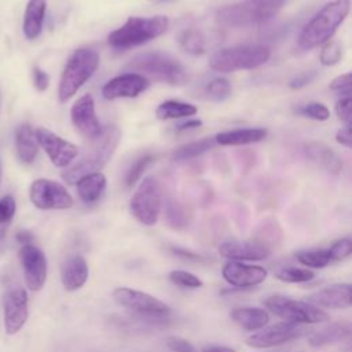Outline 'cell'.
<instances>
[{
	"label": "cell",
	"instance_id": "cell-37",
	"mask_svg": "<svg viewBox=\"0 0 352 352\" xmlns=\"http://www.w3.org/2000/svg\"><path fill=\"white\" fill-rule=\"evenodd\" d=\"M169 280L176 286L186 289H197L204 285V282L194 274L184 270H173L169 272Z\"/></svg>",
	"mask_w": 352,
	"mask_h": 352
},
{
	"label": "cell",
	"instance_id": "cell-39",
	"mask_svg": "<svg viewBox=\"0 0 352 352\" xmlns=\"http://www.w3.org/2000/svg\"><path fill=\"white\" fill-rule=\"evenodd\" d=\"M296 111L302 117H308V118L316 120V121H326L330 117L329 109L320 102H309V103L296 109Z\"/></svg>",
	"mask_w": 352,
	"mask_h": 352
},
{
	"label": "cell",
	"instance_id": "cell-43",
	"mask_svg": "<svg viewBox=\"0 0 352 352\" xmlns=\"http://www.w3.org/2000/svg\"><path fill=\"white\" fill-rule=\"evenodd\" d=\"M16 210L15 199L11 195H6L0 199V224L8 223Z\"/></svg>",
	"mask_w": 352,
	"mask_h": 352
},
{
	"label": "cell",
	"instance_id": "cell-9",
	"mask_svg": "<svg viewBox=\"0 0 352 352\" xmlns=\"http://www.w3.org/2000/svg\"><path fill=\"white\" fill-rule=\"evenodd\" d=\"M162 206L161 187L153 176L144 177L131 198L129 208L135 219L144 226H154Z\"/></svg>",
	"mask_w": 352,
	"mask_h": 352
},
{
	"label": "cell",
	"instance_id": "cell-15",
	"mask_svg": "<svg viewBox=\"0 0 352 352\" xmlns=\"http://www.w3.org/2000/svg\"><path fill=\"white\" fill-rule=\"evenodd\" d=\"M70 118L76 129L89 140L98 138L103 131L96 117L95 100L89 94L82 95L73 103L70 109Z\"/></svg>",
	"mask_w": 352,
	"mask_h": 352
},
{
	"label": "cell",
	"instance_id": "cell-32",
	"mask_svg": "<svg viewBox=\"0 0 352 352\" xmlns=\"http://www.w3.org/2000/svg\"><path fill=\"white\" fill-rule=\"evenodd\" d=\"M296 258L300 264L307 268H324L331 261L329 249H309V250H298L296 253Z\"/></svg>",
	"mask_w": 352,
	"mask_h": 352
},
{
	"label": "cell",
	"instance_id": "cell-11",
	"mask_svg": "<svg viewBox=\"0 0 352 352\" xmlns=\"http://www.w3.org/2000/svg\"><path fill=\"white\" fill-rule=\"evenodd\" d=\"M114 301L133 312L147 316H165L170 308L157 297L131 287H117L113 290Z\"/></svg>",
	"mask_w": 352,
	"mask_h": 352
},
{
	"label": "cell",
	"instance_id": "cell-41",
	"mask_svg": "<svg viewBox=\"0 0 352 352\" xmlns=\"http://www.w3.org/2000/svg\"><path fill=\"white\" fill-rule=\"evenodd\" d=\"M351 109H352V98L351 95H345L342 96L340 100H337L334 110L336 114L338 116V118L341 121H344L346 125L352 124V114H351Z\"/></svg>",
	"mask_w": 352,
	"mask_h": 352
},
{
	"label": "cell",
	"instance_id": "cell-7",
	"mask_svg": "<svg viewBox=\"0 0 352 352\" xmlns=\"http://www.w3.org/2000/svg\"><path fill=\"white\" fill-rule=\"evenodd\" d=\"M270 56L271 50L265 45H234L213 52L209 58V67L221 73L252 70L264 65Z\"/></svg>",
	"mask_w": 352,
	"mask_h": 352
},
{
	"label": "cell",
	"instance_id": "cell-31",
	"mask_svg": "<svg viewBox=\"0 0 352 352\" xmlns=\"http://www.w3.org/2000/svg\"><path fill=\"white\" fill-rule=\"evenodd\" d=\"M180 47L191 55H202L206 51L205 36L197 29H186L179 34Z\"/></svg>",
	"mask_w": 352,
	"mask_h": 352
},
{
	"label": "cell",
	"instance_id": "cell-49",
	"mask_svg": "<svg viewBox=\"0 0 352 352\" xmlns=\"http://www.w3.org/2000/svg\"><path fill=\"white\" fill-rule=\"evenodd\" d=\"M199 126H202V121L199 118H188L187 121L176 125V131L184 132V131H190V129H197Z\"/></svg>",
	"mask_w": 352,
	"mask_h": 352
},
{
	"label": "cell",
	"instance_id": "cell-29",
	"mask_svg": "<svg viewBox=\"0 0 352 352\" xmlns=\"http://www.w3.org/2000/svg\"><path fill=\"white\" fill-rule=\"evenodd\" d=\"M197 106L180 102V100H165L155 109V117L158 120H176V118H184L191 117L197 113Z\"/></svg>",
	"mask_w": 352,
	"mask_h": 352
},
{
	"label": "cell",
	"instance_id": "cell-4",
	"mask_svg": "<svg viewBox=\"0 0 352 352\" xmlns=\"http://www.w3.org/2000/svg\"><path fill=\"white\" fill-rule=\"evenodd\" d=\"M168 26L169 21L165 15L129 16L121 28L109 34L107 43L116 50L133 48L164 34Z\"/></svg>",
	"mask_w": 352,
	"mask_h": 352
},
{
	"label": "cell",
	"instance_id": "cell-22",
	"mask_svg": "<svg viewBox=\"0 0 352 352\" xmlns=\"http://www.w3.org/2000/svg\"><path fill=\"white\" fill-rule=\"evenodd\" d=\"M305 155L309 161L315 162L318 166L324 169L327 173L338 175L341 173L344 164L341 157L326 143L309 142L304 146Z\"/></svg>",
	"mask_w": 352,
	"mask_h": 352
},
{
	"label": "cell",
	"instance_id": "cell-46",
	"mask_svg": "<svg viewBox=\"0 0 352 352\" xmlns=\"http://www.w3.org/2000/svg\"><path fill=\"white\" fill-rule=\"evenodd\" d=\"M169 250L175 256H177V257H180L183 260H187V261H204L205 260V257L201 256L199 253H194V252L187 250V249L180 248V246H169Z\"/></svg>",
	"mask_w": 352,
	"mask_h": 352
},
{
	"label": "cell",
	"instance_id": "cell-26",
	"mask_svg": "<svg viewBox=\"0 0 352 352\" xmlns=\"http://www.w3.org/2000/svg\"><path fill=\"white\" fill-rule=\"evenodd\" d=\"M16 155L23 164H33L38 154V144L34 138V131L29 124H22L15 131Z\"/></svg>",
	"mask_w": 352,
	"mask_h": 352
},
{
	"label": "cell",
	"instance_id": "cell-40",
	"mask_svg": "<svg viewBox=\"0 0 352 352\" xmlns=\"http://www.w3.org/2000/svg\"><path fill=\"white\" fill-rule=\"evenodd\" d=\"M329 253L331 257V261H342L352 253V242L349 238H341L336 241L330 248Z\"/></svg>",
	"mask_w": 352,
	"mask_h": 352
},
{
	"label": "cell",
	"instance_id": "cell-53",
	"mask_svg": "<svg viewBox=\"0 0 352 352\" xmlns=\"http://www.w3.org/2000/svg\"><path fill=\"white\" fill-rule=\"evenodd\" d=\"M0 109H1V92H0Z\"/></svg>",
	"mask_w": 352,
	"mask_h": 352
},
{
	"label": "cell",
	"instance_id": "cell-23",
	"mask_svg": "<svg viewBox=\"0 0 352 352\" xmlns=\"http://www.w3.org/2000/svg\"><path fill=\"white\" fill-rule=\"evenodd\" d=\"M230 318L246 331H257L270 322L267 309L257 307H241L230 312Z\"/></svg>",
	"mask_w": 352,
	"mask_h": 352
},
{
	"label": "cell",
	"instance_id": "cell-24",
	"mask_svg": "<svg viewBox=\"0 0 352 352\" xmlns=\"http://www.w3.org/2000/svg\"><path fill=\"white\" fill-rule=\"evenodd\" d=\"M47 0H29L23 14V34L28 40H34L43 30Z\"/></svg>",
	"mask_w": 352,
	"mask_h": 352
},
{
	"label": "cell",
	"instance_id": "cell-36",
	"mask_svg": "<svg viewBox=\"0 0 352 352\" xmlns=\"http://www.w3.org/2000/svg\"><path fill=\"white\" fill-rule=\"evenodd\" d=\"M154 161H155V155H153V154H144V155L139 157L126 170V175H125L126 187H132L142 177V175L148 168V165L153 164Z\"/></svg>",
	"mask_w": 352,
	"mask_h": 352
},
{
	"label": "cell",
	"instance_id": "cell-8",
	"mask_svg": "<svg viewBox=\"0 0 352 352\" xmlns=\"http://www.w3.org/2000/svg\"><path fill=\"white\" fill-rule=\"evenodd\" d=\"M264 307L275 316L285 319V322L296 324H315L330 319V315L322 308L286 296H270L264 300Z\"/></svg>",
	"mask_w": 352,
	"mask_h": 352
},
{
	"label": "cell",
	"instance_id": "cell-13",
	"mask_svg": "<svg viewBox=\"0 0 352 352\" xmlns=\"http://www.w3.org/2000/svg\"><path fill=\"white\" fill-rule=\"evenodd\" d=\"M34 138L37 144L47 153L51 162L58 168L70 165L78 155V148L76 144L67 142L47 128H37L34 131Z\"/></svg>",
	"mask_w": 352,
	"mask_h": 352
},
{
	"label": "cell",
	"instance_id": "cell-34",
	"mask_svg": "<svg viewBox=\"0 0 352 352\" xmlns=\"http://www.w3.org/2000/svg\"><path fill=\"white\" fill-rule=\"evenodd\" d=\"M274 276L285 283H304L311 280L315 276V274L309 268L287 265V267L278 268Z\"/></svg>",
	"mask_w": 352,
	"mask_h": 352
},
{
	"label": "cell",
	"instance_id": "cell-21",
	"mask_svg": "<svg viewBox=\"0 0 352 352\" xmlns=\"http://www.w3.org/2000/svg\"><path fill=\"white\" fill-rule=\"evenodd\" d=\"M88 263L81 254L69 256L60 267V282L67 292L81 289L88 280Z\"/></svg>",
	"mask_w": 352,
	"mask_h": 352
},
{
	"label": "cell",
	"instance_id": "cell-38",
	"mask_svg": "<svg viewBox=\"0 0 352 352\" xmlns=\"http://www.w3.org/2000/svg\"><path fill=\"white\" fill-rule=\"evenodd\" d=\"M341 58H342V47L340 45V43L329 40L327 43L323 44V48L319 55V60L322 65L333 66L338 63Z\"/></svg>",
	"mask_w": 352,
	"mask_h": 352
},
{
	"label": "cell",
	"instance_id": "cell-16",
	"mask_svg": "<svg viewBox=\"0 0 352 352\" xmlns=\"http://www.w3.org/2000/svg\"><path fill=\"white\" fill-rule=\"evenodd\" d=\"M29 316L28 293L22 287L11 289L4 298V330L8 336L16 334Z\"/></svg>",
	"mask_w": 352,
	"mask_h": 352
},
{
	"label": "cell",
	"instance_id": "cell-30",
	"mask_svg": "<svg viewBox=\"0 0 352 352\" xmlns=\"http://www.w3.org/2000/svg\"><path fill=\"white\" fill-rule=\"evenodd\" d=\"M213 143H214V138H204L195 142L186 143L173 151L172 158L173 161H177V162L197 158L204 153H206L213 146Z\"/></svg>",
	"mask_w": 352,
	"mask_h": 352
},
{
	"label": "cell",
	"instance_id": "cell-18",
	"mask_svg": "<svg viewBox=\"0 0 352 352\" xmlns=\"http://www.w3.org/2000/svg\"><path fill=\"white\" fill-rule=\"evenodd\" d=\"M148 88V80L138 73H125L109 80L102 87V95L107 100L120 98H136Z\"/></svg>",
	"mask_w": 352,
	"mask_h": 352
},
{
	"label": "cell",
	"instance_id": "cell-17",
	"mask_svg": "<svg viewBox=\"0 0 352 352\" xmlns=\"http://www.w3.org/2000/svg\"><path fill=\"white\" fill-rule=\"evenodd\" d=\"M224 280L234 287H253L265 280L268 271L261 265L245 264L242 261H227L221 268Z\"/></svg>",
	"mask_w": 352,
	"mask_h": 352
},
{
	"label": "cell",
	"instance_id": "cell-45",
	"mask_svg": "<svg viewBox=\"0 0 352 352\" xmlns=\"http://www.w3.org/2000/svg\"><path fill=\"white\" fill-rule=\"evenodd\" d=\"M33 84H34V88L40 92L45 91L50 85V76L38 66L33 67Z\"/></svg>",
	"mask_w": 352,
	"mask_h": 352
},
{
	"label": "cell",
	"instance_id": "cell-51",
	"mask_svg": "<svg viewBox=\"0 0 352 352\" xmlns=\"http://www.w3.org/2000/svg\"><path fill=\"white\" fill-rule=\"evenodd\" d=\"M201 352H236L234 348L230 346H223V345H212L204 348Z\"/></svg>",
	"mask_w": 352,
	"mask_h": 352
},
{
	"label": "cell",
	"instance_id": "cell-19",
	"mask_svg": "<svg viewBox=\"0 0 352 352\" xmlns=\"http://www.w3.org/2000/svg\"><path fill=\"white\" fill-rule=\"evenodd\" d=\"M219 253L232 261H261L271 256V249L258 241H227L219 246Z\"/></svg>",
	"mask_w": 352,
	"mask_h": 352
},
{
	"label": "cell",
	"instance_id": "cell-2",
	"mask_svg": "<svg viewBox=\"0 0 352 352\" xmlns=\"http://www.w3.org/2000/svg\"><path fill=\"white\" fill-rule=\"evenodd\" d=\"M349 14V0H331L326 3L302 28L298 45L311 50L327 43Z\"/></svg>",
	"mask_w": 352,
	"mask_h": 352
},
{
	"label": "cell",
	"instance_id": "cell-47",
	"mask_svg": "<svg viewBox=\"0 0 352 352\" xmlns=\"http://www.w3.org/2000/svg\"><path fill=\"white\" fill-rule=\"evenodd\" d=\"M315 76H316L315 72H304V73L296 76L293 80H290L289 87L292 89H300V88L308 85L315 78Z\"/></svg>",
	"mask_w": 352,
	"mask_h": 352
},
{
	"label": "cell",
	"instance_id": "cell-25",
	"mask_svg": "<svg viewBox=\"0 0 352 352\" xmlns=\"http://www.w3.org/2000/svg\"><path fill=\"white\" fill-rule=\"evenodd\" d=\"M265 136L267 129L264 128H238L217 133L214 136V142L221 146H245L261 142Z\"/></svg>",
	"mask_w": 352,
	"mask_h": 352
},
{
	"label": "cell",
	"instance_id": "cell-52",
	"mask_svg": "<svg viewBox=\"0 0 352 352\" xmlns=\"http://www.w3.org/2000/svg\"><path fill=\"white\" fill-rule=\"evenodd\" d=\"M1 173H3V166H1V158H0V183H1Z\"/></svg>",
	"mask_w": 352,
	"mask_h": 352
},
{
	"label": "cell",
	"instance_id": "cell-42",
	"mask_svg": "<svg viewBox=\"0 0 352 352\" xmlns=\"http://www.w3.org/2000/svg\"><path fill=\"white\" fill-rule=\"evenodd\" d=\"M351 82H352V74L348 72V73L340 74L336 78H333L329 87L331 91L340 92L341 95L345 96V95L351 94Z\"/></svg>",
	"mask_w": 352,
	"mask_h": 352
},
{
	"label": "cell",
	"instance_id": "cell-48",
	"mask_svg": "<svg viewBox=\"0 0 352 352\" xmlns=\"http://www.w3.org/2000/svg\"><path fill=\"white\" fill-rule=\"evenodd\" d=\"M336 140L341 146H345L346 148H351L352 147V126L345 125L344 128L338 129L337 135H336Z\"/></svg>",
	"mask_w": 352,
	"mask_h": 352
},
{
	"label": "cell",
	"instance_id": "cell-33",
	"mask_svg": "<svg viewBox=\"0 0 352 352\" xmlns=\"http://www.w3.org/2000/svg\"><path fill=\"white\" fill-rule=\"evenodd\" d=\"M165 217L173 228L182 230L188 226L191 214L183 204L176 199H169L165 205Z\"/></svg>",
	"mask_w": 352,
	"mask_h": 352
},
{
	"label": "cell",
	"instance_id": "cell-35",
	"mask_svg": "<svg viewBox=\"0 0 352 352\" xmlns=\"http://www.w3.org/2000/svg\"><path fill=\"white\" fill-rule=\"evenodd\" d=\"M232 91L231 82L224 77H217L210 80L205 87V94L209 99L214 102H223L230 98Z\"/></svg>",
	"mask_w": 352,
	"mask_h": 352
},
{
	"label": "cell",
	"instance_id": "cell-10",
	"mask_svg": "<svg viewBox=\"0 0 352 352\" xmlns=\"http://www.w3.org/2000/svg\"><path fill=\"white\" fill-rule=\"evenodd\" d=\"M29 198L32 204L41 210L69 209L74 204L66 187L51 179L34 180L29 188Z\"/></svg>",
	"mask_w": 352,
	"mask_h": 352
},
{
	"label": "cell",
	"instance_id": "cell-28",
	"mask_svg": "<svg viewBox=\"0 0 352 352\" xmlns=\"http://www.w3.org/2000/svg\"><path fill=\"white\" fill-rule=\"evenodd\" d=\"M76 184L80 199L85 204H94L106 190V177L102 172H94L82 176Z\"/></svg>",
	"mask_w": 352,
	"mask_h": 352
},
{
	"label": "cell",
	"instance_id": "cell-3",
	"mask_svg": "<svg viewBox=\"0 0 352 352\" xmlns=\"http://www.w3.org/2000/svg\"><path fill=\"white\" fill-rule=\"evenodd\" d=\"M285 0H242L217 10L216 21L226 28H250L272 19Z\"/></svg>",
	"mask_w": 352,
	"mask_h": 352
},
{
	"label": "cell",
	"instance_id": "cell-44",
	"mask_svg": "<svg viewBox=\"0 0 352 352\" xmlns=\"http://www.w3.org/2000/svg\"><path fill=\"white\" fill-rule=\"evenodd\" d=\"M165 342H166V346L172 352H197L194 345L190 341H187V340H184L182 337L170 336V337H168L165 340Z\"/></svg>",
	"mask_w": 352,
	"mask_h": 352
},
{
	"label": "cell",
	"instance_id": "cell-27",
	"mask_svg": "<svg viewBox=\"0 0 352 352\" xmlns=\"http://www.w3.org/2000/svg\"><path fill=\"white\" fill-rule=\"evenodd\" d=\"M351 334V324L345 322H338V323H331L327 324L322 329H318L312 331L308 337V344L311 346L319 348L324 346L333 342H338Z\"/></svg>",
	"mask_w": 352,
	"mask_h": 352
},
{
	"label": "cell",
	"instance_id": "cell-1",
	"mask_svg": "<svg viewBox=\"0 0 352 352\" xmlns=\"http://www.w3.org/2000/svg\"><path fill=\"white\" fill-rule=\"evenodd\" d=\"M121 139L117 126L109 125L102 133L91 140V144L82 151L78 160L62 172V179L69 184H76L82 176L99 172L113 157Z\"/></svg>",
	"mask_w": 352,
	"mask_h": 352
},
{
	"label": "cell",
	"instance_id": "cell-6",
	"mask_svg": "<svg viewBox=\"0 0 352 352\" xmlns=\"http://www.w3.org/2000/svg\"><path fill=\"white\" fill-rule=\"evenodd\" d=\"M100 56L94 48H78L69 58L58 87L60 103L67 102L94 76L99 66Z\"/></svg>",
	"mask_w": 352,
	"mask_h": 352
},
{
	"label": "cell",
	"instance_id": "cell-50",
	"mask_svg": "<svg viewBox=\"0 0 352 352\" xmlns=\"http://www.w3.org/2000/svg\"><path fill=\"white\" fill-rule=\"evenodd\" d=\"M16 241L22 245H28V243H32L33 241V235L29 232V231H19L16 234Z\"/></svg>",
	"mask_w": 352,
	"mask_h": 352
},
{
	"label": "cell",
	"instance_id": "cell-14",
	"mask_svg": "<svg viewBox=\"0 0 352 352\" xmlns=\"http://www.w3.org/2000/svg\"><path fill=\"white\" fill-rule=\"evenodd\" d=\"M19 257L28 289L32 292L41 290L45 285L48 270L47 257L44 252L40 248L34 246L33 243H28L22 245Z\"/></svg>",
	"mask_w": 352,
	"mask_h": 352
},
{
	"label": "cell",
	"instance_id": "cell-5",
	"mask_svg": "<svg viewBox=\"0 0 352 352\" xmlns=\"http://www.w3.org/2000/svg\"><path fill=\"white\" fill-rule=\"evenodd\" d=\"M126 69L131 70V73L136 72L147 80L151 78L170 85L184 84L188 77L187 70L177 59L160 51L136 55L126 65Z\"/></svg>",
	"mask_w": 352,
	"mask_h": 352
},
{
	"label": "cell",
	"instance_id": "cell-20",
	"mask_svg": "<svg viewBox=\"0 0 352 352\" xmlns=\"http://www.w3.org/2000/svg\"><path fill=\"white\" fill-rule=\"evenodd\" d=\"M351 283L341 282L323 287L307 297V301L322 308L331 309H346L351 307L352 294Z\"/></svg>",
	"mask_w": 352,
	"mask_h": 352
},
{
	"label": "cell",
	"instance_id": "cell-12",
	"mask_svg": "<svg viewBox=\"0 0 352 352\" xmlns=\"http://www.w3.org/2000/svg\"><path fill=\"white\" fill-rule=\"evenodd\" d=\"M305 333L307 330L301 324L279 322L254 331L252 336L246 338V345L254 349H267L300 338Z\"/></svg>",
	"mask_w": 352,
	"mask_h": 352
}]
</instances>
